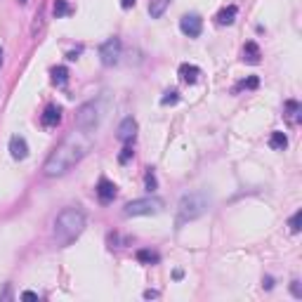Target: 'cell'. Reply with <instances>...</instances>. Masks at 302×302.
<instances>
[{
  "mask_svg": "<svg viewBox=\"0 0 302 302\" xmlns=\"http://www.w3.org/2000/svg\"><path fill=\"white\" fill-rule=\"evenodd\" d=\"M90 149H92V132L74 128L62 140V144L50 154V158L45 160V175L48 177H59V175L68 173L78 160L85 158Z\"/></svg>",
  "mask_w": 302,
  "mask_h": 302,
  "instance_id": "6da1fadb",
  "label": "cell"
},
{
  "mask_svg": "<svg viewBox=\"0 0 302 302\" xmlns=\"http://www.w3.org/2000/svg\"><path fill=\"white\" fill-rule=\"evenodd\" d=\"M85 229V213L78 205L64 208L55 220V243L57 246H68L74 243Z\"/></svg>",
  "mask_w": 302,
  "mask_h": 302,
  "instance_id": "7a4b0ae2",
  "label": "cell"
},
{
  "mask_svg": "<svg viewBox=\"0 0 302 302\" xmlns=\"http://www.w3.org/2000/svg\"><path fill=\"white\" fill-rule=\"evenodd\" d=\"M210 208V196L205 191H194V194H187V196L179 198L177 205V227L191 220H198L201 215H205Z\"/></svg>",
  "mask_w": 302,
  "mask_h": 302,
  "instance_id": "3957f363",
  "label": "cell"
},
{
  "mask_svg": "<svg viewBox=\"0 0 302 302\" xmlns=\"http://www.w3.org/2000/svg\"><path fill=\"white\" fill-rule=\"evenodd\" d=\"M99 121H102V102H85L76 113V128L92 132L97 130Z\"/></svg>",
  "mask_w": 302,
  "mask_h": 302,
  "instance_id": "277c9868",
  "label": "cell"
},
{
  "mask_svg": "<svg viewBox=\"0 0 302 302\" xmlns=\"http://www.w3.org/2000/svg\"><path fill=\"white\" fill-rule=\"evenodd\" d=\"M163 210V201L156 196H147V198H137V201H130L123 208L125 217H142V215H158Z\"/></svg>",
  "mask_w": 302,
  "mask_h": 302,
  "instance_id": "5b68a950",
  "label": "cell"
},
{
  "mask_svg": "<svg viewBox=\"0 0 302 302\" xmlns=\"http://www.w3.org/2000/svg\"><path fill=\"white\" fill-rule=\"evenodd\" d=\"M121 52H123V43H121V38H116V36L109 38V40H104V43L99 45V59H102L104 66H113V64H118Z\"/></svg>",
  "mask_w": 302,
  "mask_h": 302,
  "instance_id": "8992f818",
  "label": "cell"
},
{
  "mask_svg": "<svg viewBox=\"0 0 302 302\" xmlns=\"http://www.w3.org/2000/svg\"><path fill=\"white\" fill-rule=\"evenodd\" d=\"M179 31L189 38H198L201 31H203V19L198 17V14H184V17L179 19Z\"/></svg>",
  "mask_w": 302,
  "mask_h": 302,
  "instance_id": "52a82bcc",
  "label": "cell"
},
{
  "mask_svg": "<svg viewBox=\"0 0 302 302\" xmlns=\"http://www.w3.org/2000/svg\"><path fill=\"white\" fill-rule=\"evenodd\" d=\"M59 121H62V106H57V104L45 106V111L40 113V125L48 128V130H52V128L59 125Z\"/></svg>",
  "mask_w": 302,
  "mask_h": 302,
  "instance_id": "ba28073f",
  "label": "cell"
},
{
  "mask_svg": "<svg viewBox=\"0 0 302 302\" xmlns=\"http://www.w3.org/2000/svg\"><path fill=\"white\" fill-rule=\"evenodd\" d=\"M116 189L118 187L113 184V182H109V179H99V184H97V189H95V194H97V198H99V203H111L113 198H116Z\"/></svg>",
  "mask_w": 302,
  "mask_h": 302,
  "instance_id": "9c48e42d",
  "label": "cell"
},
{
  "mask_svg": "<svg viewBox=\"0 0 302 302\" xmlns=\"http://www.w3.org/2000/svg\"><path fill=\"white\" fill-rule=\"evenodd\" d=\"M135 135H137V121L132 116H128V118H123V123H121V128H118V140L121 142H125V144H130L132 140H135Z\"/></svg>",
  "mask_w": 302,
  "mask_h": 302,
  "instance_id": "30bf717a",
  "label": "cell"
},
{
  "mask_svg": "<svg viewBox=\"0 0 302 302\" xmlns=\"http://www.w3.org/2000/svg\"><path fill=\"white\" fill-rule=\"evenodd\" d=\"M10 154H12L14 160H24L29 156V144L21 135H12L10 137Z\"/></svg>",
  "mask_w": 302,
  "mask_h": 302,
  "instance_id": "8fae6325",
  "label": "cell"
},
{
  "mask_svg": "<svg viewBox=\"0 0 302 302\" xmlns=\"http://www.w3.org/2000/svg\"><path fill=\"white\" fill-rule=\"evenodd\" d=\"M284 118L290 125H297L302 121V106H300L297 99H288V102L284 104Z\"/></svg>",
  "mask_w": 302,
  "mask_h": 302,
  "instance_id": "7c38bea8",
  "label": "cell"
},
{
  "mask_svg": "<svg viewBox=\"0 0 302 302\" xmlns=\"http://www.w3.org/2000/svg\"><path fill=\"white\" fill-rule=\"evenodd\" d=\"M179 74V80L184 83V85H194L198 80V76H201V68L196 66V64H182V66L177 68Z\"/></svg>",
  "mask_w": 302,
  "mask_h": 302,
  "instance_id": "4fadbf2b",
  "label": "cell"
},
{
  "mask_svg": "<svg viewBox=\"0 0 302 302\" xmlns=\"http://www.w3.org/2000/svg\"><path fill=\"white\" fill-rule=\"evenodd\" d=\"M236 14H239V7H236V5H227V7H222V10L217 12V17H215L217 26H229V24H234Z\"/></svg>",
  "mask_w": 302,
  "mask_h": 302,
  "instance_id": "5bb4252c",
  "label": "cell"
},
{
  "mask_svg": "<svg viewBox=\"0 0 302 302\" xmlns=\"http://www.w3.org/2000/svg\"><path fill=\"white\" fill-rule=\"evenodd\" d=\"M269 147L274 149V151H284V149L288 147V137H286V132L274 130V132L269 135Z\"/></svg>",
  "mask_w": 302,
  "mask_h": 302,
  "instance_id": "9a60e30c",
  "label": "cell"
},
{
  "mask_svg": "<svg viewBox=\"0 0 302 302\" xmlns=\"http://www.w3.org/2000/svg\"><path fill=\"white\" fill-rule=\"evenodd\" d=\"M260 48L258 43H253V40H248L246 48H243V59H246L248 64H260Z\"/></svg>",
  "mask_w": 302,
  "mask_h": 302,
  "instance_id": "2e32d148",
  "label": "cell"
},
{
  "mask_svg": "<svg viewBox=\"0 0 302 302\" xmlns=\"http://www.w3.org/2000/svg\"><path fill=\"white\" fill-rule=\"evenodd\" d=\"M168 5H170V0H149V14L151 19H160L166 14Z\"/></svg>",
  "mask_w": 302,
  "mask_h": 302,
  "instance_id": "e0dca14e",
  "label": "cell"
},
{
  "mask_svg": "<svg viewBox=\"0 0 302 302\" xmlns=\"http://www.w3.org/2000/svg\"><path fill=\"white\" fill-rule=\"evenodd\" d=\"M52 83L57 87H64L68 83V68L66 66H55L52 68Z\"/></svg>",
  "mask_w": 302,
  "mask_h": 302,
  "instance_id": "ac0fdd59",
  "label": "cell"
},
{
  "mask_svg": "<svg viewBox=\"0 0 302 302\" xmlns=\"http://www.w3.org/2000/svg\"><path fill=\"white\" fill-rule=\"evenodd\" d=\"M52 12H55V17H66V14H71L74 10H71V5H68V0H55V7H52Z\"/></svg>",
  "mask_w": 302,
  "mask_h": 302,
  "instance_id": "d6986e66",
  "label": "cell"
},
{
  "mask_svg": "<svg viewBox=\"0 0 302 302\" xmlns=\"http://www.w3.org/2000/svg\"><path fill=\"white\" fill-rule=\"evenodd\" d=\"M137 260L144 262V265H156L160 258H158V253H154V250H137Z\"/></svg>",
  "mask_w": 302,
  "mask_h": 302,
  "instance_id": "ffe728a7",
  "label": "cell"
},
{
  "mask_svg": "<svg viewBox=\"0 0 302 302\" xmlns=\"http://www.w3.org/2000/svg\"><path fill=\"white\" fill-rule=\"evenodd\" d=\"M144 187H147L149 194H151V191H156V187H158V182H156L154 168H147V175H144Z\"/></svg>",
  "mask_w": 302,
  "mask_h": 302,
  "instance_id": "44dd1931",
  "label": "cell"
},
{
  "mask_svg": "<svg viewBox=\"0 0 302 302\" xmlns=\"http://www.w3.org/2000/svg\"><path fill=\"white\" fill-rule=\"evenodd\" d=\"M258 85H260V78H258V76H250V78L241 80V83L234 87V90H236V92H239V90H255Z\"/></svg>",
  "mask_w": 302,
  "mask_h": 302,
  "instance_id": "7402d4cb",
  "label": "cell"
},
{
  "mask_svg": "<svg viewBox=\"0 0 302 302\" xmlns=\"http://www.w3.org/2000/svg\"><path fill=\"white\" fill-rule=\"evenodd\" d=\"M300 224H302V210H295L293 217H290V222H288L290 234H300Z\"/></svg>",
  "mask_w": 302,
  "mask_h": 302,
  "instance_id": "603a6c76",
  "label": "cell"
},
{
  "mask_svg": "<svg viewBox=\"0 0 302 302\" xmlns=\"http://www.w3.org/2000/svg\"><path fill=\"white\" fill-rule=\"evenodd\" d=\"M179 102V92H175V90H170V92H166V97H160V104L163 106H173Z\"/></svg>",
  "mask_w": 302,
  "mask_h": 302,
  "instance_id": "cb8c5ba5",
  "label": "cell"
},
{
  "mask_svg": "<svg viewBox=\"0 0 302 302\" xmlns=\"http://www.w3.org/2000/svg\"><path fill=\"white\" fill-rule=\"evenodd\" d=\"M132 156H135V151H132V147H130V144H125L123 147V151H121V154H118V163H128L130 158H132Z\"/></svg>",
  "mask_w": 302,
  "mask_h": 302,
  "instance_id": "d4e9b609",
  "label": "cell"
},
{
  "mask_svg": "<svg viewBox=\"0 0 302 302\" xmlns=\"http://www.w3.org/2000/svg\"><path fill=\"white\" fill-rule=\"evenodd\" d=\"M290 293H293V297H297V300H302V286L297 278H293L290 281Z\"/></svg>",
  "mask_w": 302,
  "mask_h": 302,
  "instance_id": "484cf974",
  "label": "cell"
},
{
  "mask_svg": "<svg viewBox=\"0 0 302 302\" xmlns=\"http://www.w3.org/2000/svg\"><path fill=\"white\" fill-rule=\"evenodd\" d=\"M40 26H43V14H36V21H33V29H31V33H33V36H38V31H40Z\"/></svg>",
  "mask_w": 302,
  "mask_h": 302,
  "instance_id": "4316f807",
  "label": "cell"
},
{
  "mask_svg": "<svg viewBox=\"0 0 302 302\" xmlns=\"http://www.w3.org/2000/svg\"><path fill=\"white\" fill-rule=\"evenodd\" d=\"M21 297H24V300H38V293H33V290H24Z\"/></svg>",
  "mask_w": 302,
  "mask_h": 302,
  "instance_id": "83f0119b",
  "label": "cell"
},
{
  "mask_svg": "<svg viewBox=\"0 0 302 302\" xmlns=\"http://www.w3.org/2000/svg\"><path fill=\"white\" fill-rule=\"evenodd\" d=\"M160 293L158 290H144V300H154V297H158Z\"/></svg>",
  "mask_w": 302,
  "mask_h": 302,
  "instance_id": "f1b7e54d",
  "label": "cell"
},
{
  "mask_svg": "<svg viewBox=\"0 0 302 302\" xmlns=\"http://www.w3.org/2000/svg\"><path fill=\"white\" fill-rule=\"evenodd\" d=\"M262 286H265L267 290L274 288V278H271V276H265V278H262Z\"/></svg>",
  "mask_w": 302,
  "mask_h": 302,
  "instance_id": "f546056e",
  "label": "cell"
},
{
  "mask_svg": "<svg viewBox=\"0 0 302 302\" xmlns=\"http://www.w3.org/2000/svg\"><path fill=\"white\" fill-rule=\"evenodd\" d=\"M121 7H123V10H130V7H135V0H121Z\"/></svg>",
  "mask_w": 302,
  "mask_h": 302,
  "instance_id": "4dcf8cb0",
  "label": "cell"
},
{
  "mask_svg": "<svg viewBox=\"0 0 302 302\" xmlns=\"http://www.w3.org/2000/svg\"><path fill=\"white\" fill-rule=\"evenodd\" d=\"M10 297V284H5V290L0 293V300H7Z\"/></svg>",
  "mask_w": 302,
  "mask_h": 302,
  "instance_id": "1f68e13d",
  "label": "cell"
},
{
  "mask_svg": "<svg viewBox=\"0 0 302 302\" xmlns=\"http://www.w3.org/2000/svg\"><path fill=\"white\" fill-rule=\"evenodd\" d=\"M0 64H3V48H0Z\"/></svg>",
  "mask_w": 302,
  "mask_h": 302,
  "instance_id": "d6a6232c",
  "label": "cell"
},
{
  "mask_svg": "<svg viewBox=\"0 0 302 302\" xmlns=\"http://www.w3.org/2000/svg\"><path fill=\"white\" fill-rule=\"evenodd\" d=\"M19 3H26V0H19Z\"/></svg>",
  "mask_w": 302,
  "mask_h": 302,
  "instance_id": "836d02e7",
  "label": "cell"
}]
</instances>
